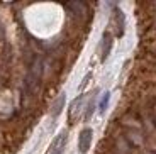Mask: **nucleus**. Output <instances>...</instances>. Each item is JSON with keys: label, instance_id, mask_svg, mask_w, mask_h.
Returning <instances> with one entry per match:
<instances>
[{"label": "nucleus", "instance_id": "1", "mask_svg": "<svg viewBox=\"0 0 156 154\" xmlns=\"http://www.w3.org/2000/svg\"><path fill=\"white\" fill-rule=\"evenodd\" d=\"M92 137H94V132H92L90 127L83 129L80 132V137H78V151H80V154L88 152L90 146H92Z\"/></svg>", "mask_w": 156, "mask_h": 154}, {"label": "nucleus", "instance_id": "2", "mask_svg": "<svg viewBox=\"0 0 156 154\" xmlns=\"http://www.w3.org/2000/svg\"><path fill=\"white\" fill-rule=\"evenodd\" d=\"M112 36H110V32H104V36H102V41H100V61L104 63L107 58H109L110 54V49H112Z\"/></svg>", "mask_w": 156, "mask_h": 154}, {"label": "nucleus", "instance_id": "3", "mask_svg": "<svg viewBox=\"0 0 156 154\" xmlns=\"http://www.w3.org/2000/svg\"><path fill=\"white\" fill-rule=\"evenodd\" d=\"M66 141H68V132L66 131L59 132V135L55 139V142H53V146H51V154H65Z\"/></svg>", "mask_w": 156, "mask_h": 154}, {"label": "nucleus", "instance_id": "4", "mask_svg": "<svg viewBox=\"0 0 156 154\" xmlns=\"http://www.w3.org/2000/svg\"><path fill=\"white\" fill-rule=\"evenodd\" d=\"M114 26H115V36L117 37H122L124 26H126V17L121 9H114Z\"/></svg>", "mask_w": 156, "mask_h": 154}, {"label": "nucleus", "instance_id": "5", "mask_svg": "<svg viewBox=\"0 0 156 154\" xmlns=\"http://www.w3.org/2000/svg\"><path fill=\"white\" fill-rule=\"evenodd\" d=\"M65 7H66V10H70L75 17H82L87 10V5L83 4V2H70V4H66Z\"/></svg>", "mask_w": 156, "mask_h": 154}, {"label": "nucleus", "instance_id": "6", "mask_svg": "<svg viewBox=\"0 0 156 154\" xmlns=\"http://www.w3.org/2000/svg\"><path fill=\"white\" fill-rule=\"evenodd\" d=\"M65 100H66L65 93H59V96L55 100V103H53V108H51V117H53V119H58L59 114L63 112V107H65Z\"/></svg>", "mask_w": 156, "mask_h": 154}, {"label": "nucleus", "instance_id": "7", "mask_svg": "<svg viewBox=\"0 0 156 154\" xmlns=\"http://www.w3.org/2000/svg\"><path fill=\"white\" fill-rule=\"evenodd\" d=\"M95 95H97V92L90 93L88 103H87L85 114H83V119H85V120H90V119H92V115H94V112H95Z\"/></svg>", "mask_w": 156, "mask_h": 154}, {"label": "nucleus", "instance_id": "8", "mask_svg": "<svg viewBox=\"0 0 156 154\" xmlns=\"http://www.w3.org/2000/svg\"><path fill=\"white\" fill-rule=\"evenodd\" d=\"M83 98H85L83 95H78L76 98L71 102V107H70V120H75V119H76L78 112H80V103L83 102Z\"/></svg>", "mask_w": 156, "mask_h": 154}, {"label": "nucleus", "instance_id": "9", "mask_svg": "<svg viewBox=\"0 0 156 154\" xmlns=\"http://www.w3.org/2000/svg\"><path fill=\"white\" fill-rule=\"evenodd\" d=\"M115 149L119 154H129V151H131V144L127 142V139H117L115 141Z\"/></svg>", "mask_w": 156, "mask_h": 154}, {"label": "nucleus", "instance_id": "10", "mask_svg": "<svg viewBox=\"0 0 156 154\" xmlns=\"http://www.w3.org/2000/svg\"><path fill=\"white\" fill-rule=\"evenodd\" d=\"M109 100H110V93H109V92H105L104 95H102V98H100V103H98V112H100V114H104V112L107 110Z\"/></svg>", "mask_w": 156, "mask_h": 154}, {"label": "nucleus", "instance_id": "11", "mask_svg": "<svg viewBox=\"0 0 156 154\" xmlns=\"http://www.w3.org/2000/svg\"><path fill=\"white\" fill-rule=\"evenodd\" d=\"M144 154H156L154 151H144Z\"/></svg>", "mask_w": 156, "mask_h": 154}]
</instances>
